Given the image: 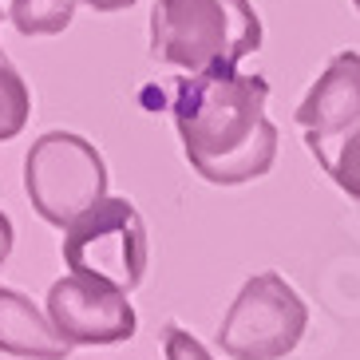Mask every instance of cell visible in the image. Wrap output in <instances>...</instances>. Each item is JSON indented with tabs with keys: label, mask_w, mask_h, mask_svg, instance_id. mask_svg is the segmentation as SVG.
Here are the masks:
<instances>
[{
	"label": "cell",
	"mask_w": 360,
	"mask_h": 360,
	"mask_svg": "<svg viewBox=\"0 0 360 360\" xmlns=\"http://www.w3.org/2000/svg\"><path fill=\"white\" fill-rule=\"evenodd\" d=\"M321 170H325L349 198L360 202V123L340 139L337 147L328 150V159L321 162Z\"/></svg>",
	"instance_id": "cell-11"
},
{
	"label": "cell",
	"mask_w": 360,
	"mask_h": 360,
	"mask_svg": "<svg viewBox=\"0 0 360 360\" xmlns=\"http://www.w3.org/2000/svg\"><path fill=\"white\" fill-rule=\"evenodd\" d=\"M79 0H12L8 20L20 36H60L72 24Z\"/></svg>",
	"instance_id": "cell-9"
},
{
	"label": "cell",
	"mask_w": 360,
	"mask_h": 360,
	"mask_svg": "<svg viewBox=\"0 0 360 360\" xmlns=\"http://www.w3.org/2000/svg\"><path fill=\"white\" fill-rule=\"evenodd\" d=\"M12 245H16V230H12V218L0 210V269H4V262H8Z\"/></svg>",
	"instance_id": "cell-13"
},
{
	"label": "cell",
	"mask_w": 360,
	"mask_h": 360,
	"mask_svg": "<svg viewBox=\"0 0 360 360\" xmlns=\"http://www.w3.org/2000/svg\"><path fill=\"white\" fill-rule=\"evenodd\" d=\"M360 123V56L337 52L325 64L321 79L297 107V127L305 131V147L317 162Z\"/></svg>",
	"instance_id": "cell-7"
},
{
	"label": "cell",
	"mask_w": 360,
	"mask_h": 360,
	"mask_svg": "<svg viewBox=\"0 0 360 360\" xmlns=\"http://www.w3.org/2000/svg\"><path fill=\"white\" fill-rule=\"evenodd\" d=\"M309 328V305L277 269H262L230 301L218 345L230 360H281L301 345Z\"/></svg>",
	"instance_id": "cell-4"
},
{
	"label": "cell",
	"mask_w": 360,
	"mask_h": 360,
	"mask_svg": "<svg viewBox=\"0 0 360 360\" xmlns=\"http://www.w3.org/2000/svg\"><path fill=\"white\" fill-rule=\"evenodd\" d=\"M24 194L44 222L64 230L107 194V162L84 135L48 131L24 159Z\"/></svg>",
	"instance_id": "cell-5"
},
{
	"label": "cell",
	"mask_w": 360,
	"mask_h": 360,
	"mask_svg": "<svg viewBox=\"0 0 360 360\" xmlns=\"http://www.w3.org/2000/svg\"><path fill=\"white\" fill-rule=\"evenodd\" d=\"M79 4H87V8H96V12H123L131 4H139V0H79Z\"/></svg>",
	"instance_id": "cell-14"
},
{
	"label": "cell",
	"mask_w": 360,
	"mask_h": 360,
	"mask_svg": "<svg viewBox=\"0 0 360 360\" xmlns=\"http://www.w3.org/2000/svg\"><path fill=\"white\" fill-rule=\"evenodd\" d=\"M162 356L167 360H214L210 349L198 337H191L182 325H174V321L162 328Z\"/></svg>",
	"instance_id": "cell-12"
},
{
	"label": "cell",
	"mask_w": 360,
	"mask_h": 360,
	"mask_svg": "<svg viewBox=\"0 0 360 360\" xmlns=\"http://www.w3.org/2000/svg\"><path fill=\"white\" fill-rule=\"evenodd\" d=\"M48 321L72 349L75 345H123L139 328L127 293L87 274H68L52 281Z\"/></svg>",
	"instance_id": "cell-6"
},
{
	"label": "cell",
	"mask_w": 360,
	"mask_h": 360,
	"mask_svg": "<svg viewBox=\"0 0 360 360\" xmlns=\"http://www.w3.org/2000/svg\"><path fill=\"white\" fill-rule=\"evenodd\" d=\"M0 352L20 360H64L72 345L52 328L48 313H40L20 289L0 285Z\"/></svg>",
	"instance_id": "cell-8"
},
{
	"label": "cell",
	"mask_w": 360,
	"mask_h": 360,
	"mask_svg": "<svg viewBox=\"0 0 360 360\" xmlns=\"http://www.w3.org/2000/svg\"><path fill=\"white\" fill-rule=\"evenodd\" d=\"M269 84L238 68L191 72L174 91V127L182 155L214 186H242L269 174L277 159V127L265 115Z\"/></svg>",
	"instance_id": "cell-1"
},
{
	"label": "cell",
	"mask_w": 360,
	"mask_h": 360,
	"mask_svg": "<svg viewBox=\"0 0 360 360\" xmlns=\"http://www.w3.org/2000/svg\"><path fill=\"white\" fill-rule=\"evenodd\" d=\"M352 4H356V12H360V0H352Z\"/></svg>",
	"instance_id": "cell-15"
},
{
	"label": "cell",
	"mask_w": 360,
	"mask_h": 360,
	"mask_svg": "<svg viewBox=\"0 0 360 360\" xmlns=\"http://www.w3.org/2000/svg\"><path fill=\"white\" fill-rule=\"evenodd\" d=\"M32 115V96H28V84L20 79V72L12 68V60L0 52V143H8L24 131Z\"/></svg>",
	"instance_id": "cell-10"
},
{
	"label": "cell",
	"mask_w": 360,
	"mask_h": 360,
	"mask_svg": "<svg viewBox=\"0 0 360 360\" xmlns=\"http://www.w3.org/2000/svg\"><path fill=\"white\" fill-rule=\"evenodd\" d=\"M0 16H4V12H0Z\"/></svg>",
	"instance_id": "cell-16"
},
{
	"label": "cell",
	"mask_w": 360,
	"mask_h": 360,
	"mask_svg": "<svg viewBox=\"0 0 360 360\" xmlns=\"http://www.w3.org/2000/svg\"><path fill=\"white\" fill-rule=\"evenodd\" d=\"M262 48L254 0H159L150 12V60L182 72L238 68Z\"/></svg>",
	"instance_id": "cell-2"
},
{
	"label": "cell",
	"mask_w": 360,
	"mask_h": 360,
	"mask_svg": "<svg viewBox=\"0 0 360 360\" xmlns=\"http://www.w3.org/2000/svg\"><path fill=\"white\" fill-rule=\"evenodd\" d=\"M60 254H64L72 274H87L131 293L143 285L150 265L147 222L131 198H107L103 194L96 206H87L79 218L64 226Z\"/></svg>",
	"instance_id": "cell-3"
}]
</instances>
